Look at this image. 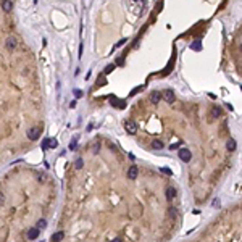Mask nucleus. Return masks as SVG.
I'll use <instances>...</instances> for the list:
<instances>
[{"label": "nucleus", "mask_w": 242, "mask_h": 242, "mask_svg": "<svg viewBox=\"0 0 242 242\" xmlns=\"http://www.w3.org/2000/svg\"><path fill=\"white\" fill-rule=\"evenodd\" d=\"M40 134H42V129L39 126H32L27 129V139L29 140H37L40 137Z\"/></svg>", "instance_id": "obj_1"}, {"label": "nucleus", "mask_w": 242, "mask_h": 242, "mask_svg": "<svg viewBox=\"0 0 242 242\" xmlns=\"http://www.w3.org/2000/svg\"><path fill=\"white\" fill-rule=\"evenodd\" d=\"M161 100H165L168 103H173L176 100V95H174V92L171 89H166V90H163L161 92Z\"/></svg>", "instance_id": "obj_2"}, {"label": "nucleus", "mask_w": 242, "mask_h": 242, "mask_svg": "<svg viewBox=\"0 0 242 242\" xmlns=\"http://www.w3.org/2000/svg\"><path fill=\"white\" fill-rule=\"evenodd\" d=\"M124 129H126L127 134H136V132H137V124H136V121L126 119V121H124Z\"/></svg>", "instance_id": "obj_3"}, {"label": "nucleus", "mask_w": 242, "mask_h": 242, "mask_svg": "<svg viewBox=\"0 0 242 242\" xmlns=\"http://www.w3.org/2000/svg\"><path fill=\"white\" fill-rule=\"evenodd\" d=\"M5 44H6V48H8V50H15L16 45H18V40H16L15 35H8L6 40H5Z\"/></svg>", "instance_id": "obj_4"}, {"label": "nucleus", "mask_w": 242, "mask_h": 242, "mask_svg": "<svg viewBox=\"0 0 242 242\" xmlns=\"http://www.w3.org/2000/svg\"><path fill=\"white\" fill-rule=\"evenodd\" d=\"M179 158H181L184 163L190 161V158H192V153H190V150H189V148H181V150H179Z\"/></svg>", "instance_id": "obj_5"}, {"label": "nucleus", "mask_w": 242, "mask_h": 242, "mask_svg": "<svg viewBox=\"0 0 242 242\" xmlns=\"http://www.w3.org/2000/svg\"><path fill=\"white\" fill-rule=\"evenodd\" d=\"M150 102H152L153 105H158V103L161 102V92L153 90L152 94H150Z\"/></svg>", "instance_id": "obj_6"}, {"label": "nucleus", "mask_w": 242, "mask_h": 242, "mask_svg": "<svg viewBox=\"0 0 242 242\" xmlns=\"http://www.w3.org/2000/svg\"><path fill=\"white\" fill-rule=\"evenodd\" d=\"M137 174H139V168L136 165H132L129 169H127V177H129V179H136Z\"/></svg>", "instance_id": "obj_7"}, {"label": "nucleus", "mask_w": 242, "mask_h": 242, "mask_svg": "<svg viewBox=\"0 0 242 242\" xmlns=\"http://www.w3.org/2000/svg\"><path fill=\"white\" fill-rule=\"evenodd\" d=\"M39 231H40L39 227H31V229L27 231V237H29L31 240H35L39 237Z\"/></svg>", "instance_id": "obj_8"}, {"label": "nucleus", "mask_w": 242, "mask_h": 242, "mask_svg": "<svg viewBox=\"0 0 242 242\" xmlns=\"http://www.w3.org/2000/svg\"><path fill=\"white\" fill-rule=\"evenodd\" d=\"M2 10L5 13H10L13 10V2H11V0H3V2H2Z\"/></svg>", "instance_id": "obj_9"}, {"label": "nucleus", "mask_w": 242, "mask_h": 242, "mask_svg": "<svg viewBox=\"0 0 242 242\" xmlns=\"http://www.w3.org/2000/svg\"><path fill=\"white\" fill-rule=\"evenodd\" d=\"M221 113H223V110L219 108V106H213V108L210 110V116L215 119V118H219V116H221Z\"/></svg>", "instance_id": "obj_10"}, {"label": "nucleus", "mask_w": 242, "mask_h": 242, "mask_svg": "<svg viewBox=\"0 0 242 242\" xmlns=\"http://www.w3.org/2000/svg\"><path fill=\"white\" fill-rule=\"evenodd\" d=\"M236 147H237V142L234 140V139H227V142H226V148L229 152H234L236 150Z\"/></svg>", "instance_id": "obj_11"}, {"label": "nucleus", "mask_w": 242, "mask_h": 242, "mask_svg": "<svg viewBox=\"0 0 242 242\" xmlns=\"http://www.w3.org/2000/svg\"><path fill=\"white\" fill-rule=\"evenodd\" d=\"M174 197H176V189L173 186H169L166 189V198H168V200H171V198H174Z\"/></svg>", "instance_id": "obj_12"}, {"label": "nucleus", "mask_w": 242, "mask_h": 242, "mask_svg": "<svg viewBox=\"0 0 242 242\" xmlns=\"http://www.w3.org/2000/svg\"><path fill=\"white\" fill-rule=\"evenodd\" d=\"M63 237H65V232H63V231H58V232H55L53 236H52V240H53V242H60V240H63Z\"/></svg>", "instance_id": "obj_13"}, {"label": "nucleus", "mask_w": 242, "mask_h": 242, "mask_svg": "<svg viewBox=\"0 0 242 242\" xmlns=\"http://www.w3.org/2000/svg\"><path fill=\"white\" fill-rule=\"evenodd\" d=\"M152 148H155V150H161V148H163V142L158 140V139L152 140Z\"/></svg>", "instance_id": "obj_14"}, {"label": "nucleus", "mask_w": 242, "mask_h": 242, "mask_svg": "<svg viewBox=\"0 0 242 242\" xmlns=\"http://www.w3.org/2000/svg\"><path fill=\"white\" fill-rule=\"evenodd\" d=\"M111 105H115V106H124V102H121V100H118V98H115V97H111Z\"/></svg>", "instance_id": "obj_15"}, {"label": "nucleus", "mask_w": 242, "mask_h": 242, "mask_svg": "<svg viewBox=\"0 0 242 242\" xmlns=\"http://www.w3.org/2000/svg\"><path fill=\"white\" fill-rule=\"evenodd\" d=\"M37 227H39V229H45V227H47V221H45V219H39V221H37Z\"/></svg>", "instance_id": "obj_16"}, {"label": "nucleus", "mask_w": 242, "mask_h": 242, "mask_svg": "<svg viewBox=\"0 0 242 242\" xmlns=\"http://www.w3.org/2000/svg\"><path fill=\"white\" fill-rule=\"evenodd\" d=\"M48 142H50V139H48V137H45L44 140H42V145H40L42 150H47V148H48Z\"/></svg>", "instance_id": "obj_17"}, {"label": "nucleus", "mask_w": 242, "mask_h": 242, "mask_svg": "<svg viewBox=\"0 0 242 242\" xmlns=\"http://www.w3.org/2000/svg\"><path fill=\"white\" fill-rule=\"evenodd\" d=\"M55 147H58V140L50 139V142H48V148H55Z\"/></svg>", "instance_id": "obj_18"}, {"label": "nucleus", "mask_w": 242, "mask_h": 242, "mask_svg": "<svg viewBox=\"0 0 242 242\" xmlns=\"http://www.w3.org/2000/svg\"><path fill=\"white\" fill-rule=\"evenodd\" d=\"M84 166V161H82V158H77V161H76V169H81Z\"/></svg>", "instance_id": "obj_19"}, {"label": "nucleus", "mask_w": 242, "mask_h": 242, "mask_svg": "<svg viewBox=\"0 0 242 242\" xmlns=\"http://www.w3.org/2000/svg\"><path fill=\"white\" fill-rule=\"evenodd\" d=\"M113 69H115V65H108V66L105 68V74H108V73H111Z\"/></svg>", "instance_id": "obj_20"}, {"label": "nucleus", "mask_w": 242, "mask_h": 242, "mask_svg": "<svg viewBox=\"0 0 242 242\" xmlns=\"http://www.w3.org/2000/svg\"><path fill=\"white\" fill-rule=\"evenodd\" d=\"M74 97H76V98H81V97H82V90L74 89Z\"/></svg>", "instance_id": "obj_21"}, {"label": "nucleus", "mask_w": 242, "mask_h": 242, "mask_svg": "<svg viewBox=\"0 0 242 242\" xmlns=\"http://www.w3.org/2000/svg\"><path fill=\"white\" fill-rule=\"evenodd\" d=\"M97 82H98V86H103V84H105L106 81H105V77H103V76H98V79H97Z\"/></svg>", "instance_id": "obj_22"}, {"label": "nucleus", "mask_w": 242, "mask_h": 242, "mask_svg": "<svg viewBox=\"0 0 242 242\" xmlns=\"http://www.w3.org/2000/svg\"><path fill=\"white\" fill-rule=\"evenodd\" d=\"M69 150H76V139H73V142L69 144Z\"/></svg>", "instance_id": "obj_23"}, {"label": "nucleus", "mask_w": 242, "mask_h": 242, "mask_svg": "<svg viewBox=\"0 0 242 242\" xmlns=\"http://www.w3.org/2000/svg\"><path fill=\"white\" fill-rule=\"evenodd\" d=\"M161 171L165 173V174H168V176H169V174H173V171H171L169 168H161Z\"/></svg>", "instance_id": "obj_24"}, {"label": "nucleus", "mask_w": 242, "mask_h": 242, "mask_svg": "<svg viewBox=\"0 0 242 242\" xmlns=\"http://www.w3.org/2000/svg\"><path fill=\"white\" fill-rule=\"evenodd\" d=\"M200 42H194V44H192V48H194V50H200Z\"/></svg>", "instance_id": "obj_25"}, {"label": "nucleus", "mask_w": 242, "mask_h": 242, "mask_svg": "<svg viewBox=\"0 0 242 242\" xmlns=\"http://www.w3.org/2000/svg\"><path fill=\"white\" fill-rule=\"evenodd\" d=\"M126 40H127V39H121V40H118L115 47H121V45H124V42H126Z\"/></svg>", "instance_id": "obj_26"}, {"label": "nucleus", "mask_w": 242, "mask_h": 242, "mask_svg": "<svg viewBox=\"0 0 242 242\" xmlns=\"http://www.w3.org/2000/svg\"><path fill=\"white\" fill-rule=\"evenodd\" d=\"M142 90V87H137V89H134L132 92H131V95H134V94H137V92H140Z\"/></svg>", "instance_id": "obj_27"}, {"label": "nucleus", "mask_w": 242, "mask_h": 242, "mask_svg": "<svg viewBox=\"0 0 242 242\" xmlns=\"http://www.w3.org/2000/svg\"><path fill=\"white\" fill-rule=\"evenodd\" d=\"M3 202H5V197H3V195H2V194H0V205H2V203H3Z\"/></svg>", "instance_id": "obj_28"}, {"label": "nucleus", "mask_w": 242, "mask_h": 242, "mask_svg": "<svg viewBox=\"0 0 242 242\" xmlns=\"http://www.w3.org/2000/svg\"><path fill=\"white\" fill-rule=\"evenodd\" d=\"M111 242H121V239H119V237H116V239H113Z\"/></svg>", "instance_id": "obj_29"}]
</instances>
